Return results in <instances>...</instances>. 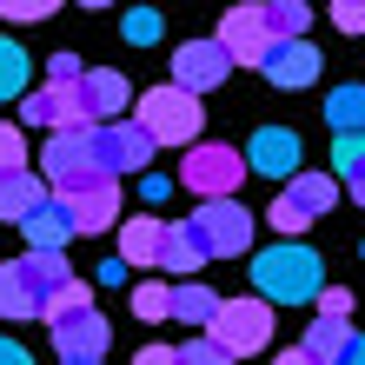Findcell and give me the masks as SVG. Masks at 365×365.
Wrapping results in <instances>:
<instances>
[{"label": "cell", "instance_id": "1", "mask_svg": "<svg viewBox=\"0 0 365 365\" xmlns=\"http://www.w3.org/2000/svg\"><path fill=\"white\" fill-rule=\"evenodd\" d=\"M252 292L266 306H306L326 292V259L306 240H272L266 252H252Z\"/></svg>", "mask_w": 365, "mask_h": 365}, {"label": "cell", "instance_id": "2", "mask_svg": "<svg viewBox=\"0 0 365 365\" xmlns=\"http://www.w3.org/2000/svg\"><path fill=\"white\" fill-rule=\"evenodd\" d=\"M40 180H47V192H53L60 206L93 200V192L120 186V180H106V166H100V153H93V126H87V133H53L47 146H40Z\"/></svg>", "mask_w": 365, "mask_h": 365}, {"label": "cell", "instance_id": "3", "mask_svg": "<svg viewBox=\"0 0 365 365\" xmlns=\"http://www.w3.org/2000/svg\"><path fill=\"white\" fill-rule=\"evenodd\" d=\"M67 252H20L0 266V319H47V306L67 286Z\"/></svg>", "mask_w": 365, "mask_h": 365}, {"label": "cell", "instance_id": "4", "mask_svg": "<svg viewBox=\"0 0 365 365\" xmlns=\"http://www.w3.org/2000/svg\"><path fill=\"white\" fill-rule=\"evenodd\" d=\"M133 120L146 126V140L153 146H200V126H206V106L180 93L173 80H160V87H146L133 100Z\"/></svg>", "mask_w": 365, "mask_h": 365}, {"label": "cell", "instance_id": "5", "mask_svg": "<svg viewBox=\"0 0 365 365\" xmlns=\"http://www.w3.org/2000/svg\"><path fill=\"white\" fill-rule=\"evenodd\" d=\"M246 173H252V166H246V146H226V140H206V146H192V153L180 160V186L200 192V206L240 200Z\"/></svg>", "mask_w": 365, "mask_h": 365}, {"label": "cell", "instance_id": "6", "mask_svg": "<svg viewBox=\"0 0 365 365\" xmlns=\"http://www.w3.org/2000/svg\"><path fill=\"white\" fill-rule=\"evenodd\" d=\"M206 339L220 346L232 365L240 359H252V352H266L272 346V306L259 292H246V299H220V319L206 326Z\"/></svg>", "mask_w": 365, "mask_h": 365}, {"label": "cell", "instance_id": "7", "mask_svg": "<svg viewBox=\"0 0 365 365\" xmlns=\"http://www.w3.org/2000/svg\"><path fill=\"white\" fill-rule=\"evenodd\" d=\"M192 232H200V246L212 252V259H240V252H252V232H259V220L240 206V200H212L200 212H186Z\"/></svg>", "mask_w": 365, "mask_h": 365}, {"label": "cell", "instance_id": "8", "mask_svg": "<svg viewBox=\"0 0 365 365\" xmlns=\"http://www.w3.org/2000/svg\"><path fill=\"white\" fill-rule=\"evenodd\" d=\"M20 126H40V133H87V100H80V87H34L27 100H20Z\"/></svg>", "mask_w": 365, "mask_h": 365}, {"label": "cell", "instance_id": "9", "mask_svg": "<svg viewBox=\"0 0 365 365\" xmlns=\"http://www.w3.org/2000/svg\"><path fill=\"white\" fill-rule=\"evenodd\" d=\"M93 153L106 166V180H126V173H146V160H153L160 146L146 140L140 120H120V126H93Z\"/></svg>", "mask_w": 365, "mask_h": 365}, {"label": "cell", "instance_id": "10", "mask_svg": "<svg viewBox=\"0 0 365 365\" xmlns=\"http://www.w3.org/2000/svg\"><path fill=\"white\" fill-rule=\"evenodd\" d=\"M212 40L226 47L232 67H266V53L279 47L272 27H266V7H232V14L220 20V34H212Z\"/></svg>", "mask_w": 365, "mask_h": 365}, {"label": "cell", "instance_id": "11", "mask_svg": "<svg viewBox=\"0 0 365 365\" xmlns=\"http://www.w3.org/2000/svg\"><path fill=\"white\" fill-rule=\"evenodd\" d=\"M226 73H232V60L220 40H186V47H173V87L180 93H212V87H226Z\"/></svg>", "mask_w": 365, "mask_h": 365}, {"label": "cell", "instance_id": "12", "mask_svg": "<svg viewBox=\"0 0 365 365\" xmlns=\"http://www.w3.org/2000/svg\"><path fill=\"white\" fill-rule=\"evenodd\" d=\"M53 352H60V365H100L106 359V346H113V326H106L100 312H73V319H53Z\"/></svg>", "mask_w": 365, "mask_h": 365}, {"label": "cell", "instance_id": "13", "mask_svg": "<svg viewBox=\"0 0 365 365\" xmlns=\"http://www.w3.org/2000/svg\"><path fill=\"white\" fill-rule=\"evenodd\" d=\"M246 166L266 180H299L306 166H299V133L292 126H259V133L246 140Z\"/></svg>", "mask_w": 365, "mask_h": 365}, {"label": "cell", "instance_id": "14", "mask_svg": "<svg viewBox=\"0 0 365 365\" xmlns=\"http://www.w3.org/2000/svg\"><path fill=\"white\" fill-rule=\"evenodd\" d=\"M80 100H87V120L93 126H120V113L133 106V87H126V73L93 67L87 80H80Z\"/></svg>", "mask_w": 365, "mask_h": 365}, {"label": "cell", "instance_id": "15", "mask_svg": "<svg viewBox=\"0 0 365 365\" xmlns=\"http://www.w3.org/2000/svg\"><path fill=\"white\" fill-rule=\"evenodd\" d=\"M259 73L272 80V87L299 93V87H312V80H319V47H312V40H279V47L266 53Z\"/></svg>", "mask_w": 365, "mask_h": 365}, {"label": "cell", "instance_id": "16", "mask_svg": "<svg viewBox=\"0 0 365 365\" xmlns=\"http://www.w3.org/2000/svg\"><path fill=\"white\" fill-rule=\"evenodd\" d=\"M47 200H53V192H47V180H40L34 166H20V173L0 180V220H7V226H27Z\"/></svg>", "mask_w": 365, "mask_h": 365}, {"label": "cell", "instance_id": "17", "mask_svg": "<svg viewBox=\"0 0 365 365\" xmlns=\"http://www.w3.org/2000/svg\"><path fill=\"white\" fill-rule=\"evenodd\" d=\"M160 246H166V220H153V212H133V220L120 226V259L126 266H160Z\"/></svg>", "mask_w": 365, "mask_h": 365}, {"label": "cell", "instance_id": "18", "mask_svg": "<svg viewBox=\"0 0 365 365\" xmlns=\"http://www.w3.org/2000/svg\"><path fill=\"white\" fill-rule=\"evenodd\" d=\"M160 266L192 279L200 266H212V252L200 246V232H192V220H166V246H160Z\"/></svg>", "mask_w": 365, "mask_h": 365}, {"label": "cell", "instance_id": "19", "mask_svg": "<svg viewBox=\"0 0 365 365\" xmlns=\"http://www.w3.org/2000/svg\"><path fill=\"white\" fill-rule=\"evenodd\" d=\"M20 232H27V252H67V240H73V220H67V206H60V200H47V206H40L34 220H27V226H20Z\"/></svg>", "mask_w": 365, "mask_h": 365}, {"label": "cell", "instance_id": "20", "mask_svg": "<svg viewBox=\"0 0 365 365\" xmlns=\"http://www.w3.org/2000/svg\"><path fill=\"white\" fill-rule=\"evenodd\" d=\"M286 206H299V220H319V212L339 206V180L332 173H299V180H286Z\"/></svg>", "mask_w": 365, "mask_h": 365}, {"label": "cell", "instance_id": "21", "mask_svg": "<svg viewBox=\"0 0 365 365\" xmlns=\"http://www.w3.org/2000/svg\"><path fill=\"white\" fill-rule=\"evenodd\" d=\"M67 220H73V240H93V232H113V220H120V186L93 192V200H73V206H67Z\"/></svg>", "mask_w": 365, "mask_h": 365}, {"label": "cell", "instance_id": "22", "mask_svg": "<svg viewBox=\"0 0 365 365\" xmlns=\"http://www.w3.org/2000/svg\"><path fill=\"white\" fill-rule=\"evenodd\" d=\"M212 319H220V292H212V286H200V279L173 286V326H192V332H206Z\"/></svg>", "mask_w": 365, "mask_h": 365}, {"label": "cell", "instance_id": "23", "mask_svg": "<svg viewBox=\"0 0 365 365\" xmlns=\"http://www.w3.org/2000/svg\"><path fill=\"white\" fill-rule=\"evenodd\" d=\"M326 126H332V140L365 133V87H332V100H326Z\"/></svg>", "mask_w": 365, "mask_h": 365}, {"label": "cell", "instance_id": "24", "mask_svg": "<svg viewBox=\"0 0 365 365\" xmlns=\"http://www.w3.org/2000/svg\"><path fill=\"white\" fill-rule=\"evenodd\" d=\"M332 180L352 192V200L365 206V133H352V140H332Z\"/></svg>", "mask_w": 365, "mask_h": 365}, {"label": "cell", "instance_id": "25", "mask_svg": "<svg viewBox=\"0 0 365 365\" xmlns=\"http://www.w3.org/2000/svg\"><path fill=\"white\" fill-rule=\"evenodd\" d=\"M352 339H359L352 326H332V319H312V326H306V339H299V346H306V352H312L319 365H339V359L352 352Z\"/></svg>", "mask_w": 365, "mask_h": 365}, {"label": "cell", "instance_id": "26", "mask_svg": "<svg viewBox=\"0 0 365 365\" xmlns=\"http://www.w3.org/2000/svg\"><path fill=\"white\" fill-rule=\"evenodd\" d=\"M34 67H27V47H20V40H0V100H27L34 87Z\"/></svg>", "mask_w": 365, "mask_h": 365}, {"label": "cell", "instance_id": "27", "mask_svg": "<svg viewBox=\"0 0 365 365\" xmlns=\"http://www.w3.org/2000/svg\"><path fill=\"white\" fill-rule=\"evenodd\" d=\"M266 27H272V40H306L312 7H306V0H272V7H266Z\"/></svg>", "mask_w": 365, "mask_h": 365}, {"label": "cell", "instance_id": "28", "mask_svg": "<svg viewBox=\"0 0 365 365\" xmlns=\"http://www.w3.org/2000/svg\"><path fill=\"white\" fill-rule=\"evenodd\" d=\"M133 319H146V326L173 319V286H166V279H140L133 286Z\"/></svg>", "mask_w": 365, "mask_h": 365}, {"label": "cell", "instance_id": "29", "mask_svg": "<svg viewBox=\"0 0 365 365\" xmlns=\"http://www.w3.org/2000/svg\"><path fill=\"white\" fill-rule=\"evenodd\" d=\"M73 312H93V286L87 279H67V286H60V299L47 306V326L53 319H73Z\"/></svg>", "mask_w": 365, "mask_h": 365}, {"label": "cell", "instance_id": "30", "mask_svg": "<svg viewBox=\"0 0 365 365\" xmlns=\"http://www.w3.org/2000/svg\"><path fill=\"white\" fill-rule=\"evenodd\" d=\"M120 34L133 40V47H153V40H160V14L153 7H133V14L120 20Z\"/></svg>", "mask_w": 365, "mask_h": 365}, {"label": "cell", "instance_id": "31", "mask_svg": "<svg viewBox=\"0 0 365 365\" xmlns=\"http://www.w3.org/2000/svg\"><path fill=\"white\" fill-rule=\"evenodd\" d=\"M20 166H27V140H20V126H7V120H0V180H7V173H20Z\"/></svg>", "mask_w": 365, "mask_h": 365}, {"label": "cell", "instance_id": "32", "mask_svg": "<svg viewBox=\"0 0 365 365\" xmlns=\"http://www.w3.org/2000/svg\"><path fill=\"white\" fill-rule=\"evenodd\" d=\"M319 319L346 326V319H352V292H346V286H326V292H319Z\"/></svg>", "mask_w": 365, "mask_h": 365}, {"label": "cell", "instance_id": "33", "mask_svg": "<svg viewBox=\"0 0 365 365\" xmlns=\"http://www.w3.org/2000/svg\"><path fill=\"white\" fill-rule=\"evenodd\" d=\"M180 365H232V359L212 346V339H186V346H180Z\"/></svg>", "mask_w": 365, "mask_h": 365}, {"label": "cell", "instance_id": "34", "mask_svg": "<svg viewBox=\"0 0 365 365\" xmlns=\"http://www.w3.org/2000/svg\"><path fill=\"white\" fill-rule=\"evenodd\" d=\"M332 27L339 34H365V0H332Z\"/></svg>", "mask_w": 365, "mask_h": 365}, {"label": "cell", "instance_id": "35", "mask_svg": "<svg viewBox=\"0 0 365 365\" xmlns=\"http://www.w3.org/2000/svg\"><path fill=\"white\" fill-rule=\"evenodd\" d=\"M0 14H7V20H27V27H34V20L53 14V0H0Z\"/></svg>", "mask_w": 365, "mask_h": 365}, {"label": "cell", "instance_id": "36", "mask_svg": "<svg viewBox=\"0 0 365 365\" xmlns=\"http://www.w3.org/2000/svg\"><path fill=\"white\" fill-rule=\"evenodd\" d=\"M133 365H180V352H173V346H140Z\"/></svg>", "mask_w": 365, "mask_h": 365}, {"label": "cell", "instance_id": "37", "mask_svg": "<svg viewBox=\"0 0 365 365\" xmlns=\"http://www.w3.org/2000/svg\"><path fill=\"white\" fill-rule=\"evenodd\" d=\"M126 272H133V266H126V259H120V252H113V259H100V272H93V279H100V286H120V279H126Z\"/></svg>", "mask_w": 365, "mask_h": 365}, {"label": "cell", "instance_id": "38", "mask_svg": "<svg viewBox=\"0 0 365 365\" xmlns=\"http://www.w3.org/2000/svg\"><path fill=\"white\" fill-rule=\"evenodd\" d=\"M0 365H34V359H27V352H20V346H14V339H0Z\"/></svg>", "mask_w": 365, "mask_h": 365}, {"label": "cell", "instance_id": "39", "mask_svg": "<svg viewBox=\"0 0 365 365\" xmlns=\"http://www.w3.org/2000/svg\"><path fill=\"white\" fill-rule=\"evenodd\" d=\"M272 365H319V359H312V352H306V346H292V352H279V359H272Z\"/></svg>", "mask_w": 365, "mask_h": 365}, {"label": "cell", "instance_id": "40", "mask_svg": "<svg viewBox=\"0 0 365 365\" xmlns=\"http://www.w3.org/2000/svg\"><path fill=\"white\" fill-rule=\"evenodd\" d=\"M339 365H365V339H352V352L339 359Z\"/></svg>", "mask_w": 365, "mask_h": 365}]
</instances>
